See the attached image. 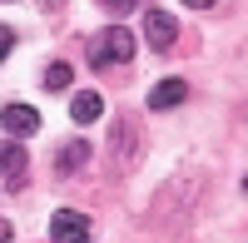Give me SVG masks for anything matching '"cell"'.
<instances>
[{"mask_svg": "<svg viewBox=\"0 0 248 243\" xmlns=\"http://www.w3.org/2000/svg\"><path fill=\"white\" fill-rule=\"evenodd\" d=\"M70 79H75V70L60 60V65H50V70H45V90H55V94H60V90H70Z\"/></svg>", "mask_w": 248, "mask_h": 243, "instance_id": "9", "label": "cell"}, {"mask_svg": "<svg viewBox=\"0 0 248 243\" xmlns=\"http://www.w3.org/2000/svg\"><path fill=\"white\" fill-rule=\"evenodd\" d=\"M99 114H105V99H99L94 90H79V94L70 99V119H75V124H94Z\"/></svg>", "mask_w": 248, "mask_h": 243, "instance_id": "6", "label": "cell"}, {"mask_svg": "<svg viewBox=\"0 0 248 243\" xmlns=\"http://www.w3.org/2000/svg\"><path fill=\"white\" fill-rule=\"evenodd\" d=\"M109 15H129V10H139V0H99Z\"/></svg>", "mask_w": 248, "mask_h": 243, "instance_id": "10", "label": "cell"}, {"mask_svg": "<svg viewBox=\"0 0 248 243\" xmlns=\"http://www.w3.org/2000/svg\"><path fill=\"white\" fill-rule=\"evenodd\" d=\"M10 45H15V30H10V25H0V60L10 55Z\"/></svg>", "mask_w": 248, "mask_h": 243, "instance_id": "11", "label": "cell"}, {"mask_svg": "<svg viewBox=\"0 0 248 243\" xmlns=\"http://www.w3.org/2000/svg\"><path fill=\"white\" fill-rule=\"evenodd\" d=\"M25 164H30V159H25L20 144H0V184H5V189L25 184Z\"/></svg>", "mask_w": 248, "mask_h": 243, "instance_id": "4", "label": "cell"}, {"mask_svg": "<svg viewBox=\"0 0 248 243\" xmlns=\"http://www.w3.org/2000/svg\"><path fill=\"white\" fill-rule=\"evenodd\" d=\"M0 243H10V224H5V218H0Z\"/></svg>", "mask_w": 248, "mask_h": 243, "instance_id": "13", "label": "cell"}, {"mask_svg": "<svg viewBox=\"0 0 248 243\" xmlns=\"http://www.w3.org/2000/svg\"><path fill=\"white\" fill-rule=\"evenodd\" d=\"M40 5H45V10H60V5H65V0H40Z\"/></svg>", "mask_w": 248, "mask_h": 243, "instance_id": "14", "label": "cell"}, {"mask_svg": "<svg viewBox=\"0 0 248 243\" xmlns=\"http://www.w3.org/2000/svg\"><path fill=\"white\" fill-rule=\"evenodd\" d=\"M243 194H248V179H243Z\"/></svg>", "mask_w": 248, "mask_h": 243, "instance_id": "15", "label": "cell"}, {"mask_svg": "<svg viewBox=\"0 0 248 243\" xmlns=\"http://www.w3.org/2000/svg\"><path fill=\"white\" fill-rule=\"evenodd\" d=\"M184 5H194V10H209V5H214V0H184Z\"/></svg>", "mask_w": 248, "mask_h": 243, "instance_id": "12", "label": "cell"}, {"mask_svg": "<svg viewBox=\"0 0 248 243\" xmlns=\"http://www.w3.org/2000/svg\"><path fill=\"white\" fill-rule=\"evenodd\" d=\"M134 45H139V40L124 30V25H109L90 45V60H94V65H124V60H134Z\"/></svg>", "mask_w": 248, "mask_h": 243, "instance_id": "1", "label": "cell"}, {"mask_svg": "<svg viewBox=\"0 0 248 243\" xmlns=\"http://www.w3.org/2000/svg\"><path fill=\"white\" fill-rule=\"evenodd\" d=\"M0 124H5L15 139H30V134L40 129V114H35L30 105H5V109H0Z\"/></svg>", "mask_w": 248, "mask_h": 243, "instance_id": "5", "label": "cell"}, {"mask_svg": "<svg viewBox=\"0 0 248 243\" xmlns=\"http://www.w3.org/2000/svg\"><path fill=\"white\" fill-rule=\"evenodd\" d=\"M85 159H90V144L85 139H70L65 149H55V174H79Z\"/></svg>", "mask_w": 248, "mask_h": 243, "instance_id": "8", "label": "cell"}, {"mask_svg": "<svg viewBox=\"0 0 248 243\" xmlns=\"http://www.w3.org/2000/svg\"><path fill=\"white\" fill-rule=\"evenodd\" d=\"M184 94H189L184 79H159L149 90V109H174V105H184Z\"/></svg>", "mask_w": 248, "mask_h": 243, "instance_id": "7", "label": "cell"}, {"mask_svg": "<svg viewBox=\"0 0 248 243\" xmlns=\"http://www.w3.org/2000/svg\"><path fill=\"white\" fill-rule=\"evenodd\" d=\"M144 40H149L154 50H169L179 40V20L169 10H144Z\"/></svg>", "mask_w": 248, "mask_h": 243, "instance_id": "2", "label": "cell"}, {"mask_svg": "<svg viewBox=\"0 0 248 243\" xmlns=\"http://www.w3.org/2000/svg\"><path fill=\"white\" fill-rule=\"evenodd\" d=\"M50 233H55V243H90V218L60 209V213L50 218Z\"/></svg>", "mask_w": 248, "mask_h": 243, "instance_id": "3", "label": "cell"}]
</instances>
